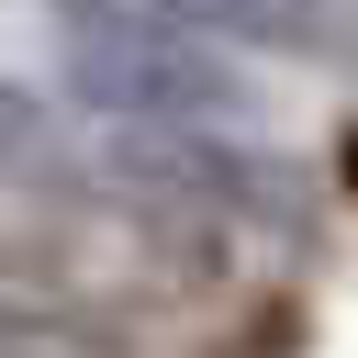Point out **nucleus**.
I'll use <instances>...</instances> for the list:
<instances>
[{
	"label": "nucleus",
	"mask_w": 358,
	"mask_h": 358,
	"mask_svg": "<svg viewBox=\"0 0 358 358\" xmlns=\"http://www.w3.org/2000/svg\"><path fill=\"white\" fill-rule=\"evenodd\" d=\"M34 168H45V101L0 67V190H11V179H34Z\"/></svg>",
	"instance_id": "5"
},
{
	"label": "nucleus",
	"mask_w": 358,
	"mask_h": 358,
	"mask_svg": "<svg viewBox=\"0 0 358 358\" xmlns=\"http://www.w3.org/2000/svg\"><path fill=\"white\" fill-rule=\"evenodd\" d=\"M101 179L157 224H246V235H313L324 190L280 145H235L224 123H112Z\"/></svg>",
	"instance_id": "2"
},
{
	"label": "nucleus",
	"mask_w": 358,
	"mask_h": 358,
	"mask_svg": "<svg viewBox=\"0 0 358 358\" xmlns=\"http://www.w3.org/2000/svg\"><path fill=\"white\" fill-rule=\"evenodd\" d=\"M0 358H134V336L78 291H0Z\"/></svg>",
	"instance_id": "4"
},
{
	"label": "nucleus",
	"mask_w": 358,
	"mask_h": 358,
	"mask_svg": "<svg viewBox=\"0 0 358 358\" xmlns=\"http://www.w3.org/2000/svg\"><path fill=\"white\" fill-rule=\"evenodd\" d=\"M336 179H347V190H358V123H347V134H336Z\"/></svg>",
	"instance_id": "6"
},
{
	"label": "nucleus",
	"mask_w": 358,
	"mask_h": 358,
	"mask_svg": "<svg viewBox=\"0 0 358 358\" xmlns=\"http://www.w3.org/2000/svg\"><path fill=\"white\" fill-rule=\"evenodd\" d=\"M201 34L246 45V56H291V67H358V22L347 0H190Z\"/></svg>",
	"instance_id": "3"
},
{
	"label": "nucleus",
	"mask_w": 358,
	"mask_h": 358,
	"mask_svg": "<svg viewBox=\"0 0 358 358\" xmlns=\"http://www.w3.org/2000/svg\"><path fill=\"white\" fill-rule=\"evenodd\" d=\"M56 78L101 123H235L246 67L190 0H56Z\"/></svg>",
	"instance_id": "1"
}]
</instances>
